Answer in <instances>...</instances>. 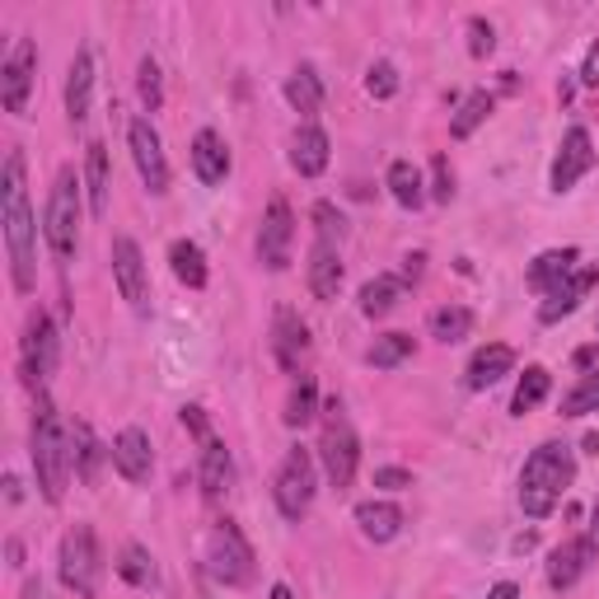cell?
I'll return each instance as SVG.
<instances>
[{"mask_svg":"<svg viewBox=\"0 0 599 599\" xmlns=\"http://www.w3.org/2000/svg\"><path fill=\"white\" fill-rule=\"evenodd\" d=\"M548 389H552V375H548L543 366H529V370L520 375V385H516V398H510V412H516V417L535 412L543 398H548Z\"/></svg>","mask_w":599,"mask_h":599,"instance_id":"cell-37","label":"cell"},{"mask_svg":"<svg viewBox=\"0 0 599 599\" xmlns=\"http://www.w3.org/2000/svg\"><path fill=\"white\" fill-rule=\"evenodd\" d=\"M421 262H427V253H412V258H408V268H403V286L421 277Z\"/></svg>","mask_w":599,"mask_h":599,"instance_id":"cell-50","label":"cell"},{"mask_svg":"<svg viewBox=\"0 0 599 599\" xmlns=\"http://www.w3.org/2000/svg\"><path fill=\"white\" fill-rule=\"evenodd\" d=\"M113 469L127 478V482H146L150 478V469H154V450H150V436L141 431V427H127V431H118V440H113Z\"/></svg>","mask_w":599,"mask_h":599,"instance_id":"cell-18","label":"cell"},{"mask_svg":"<svg viewBox=\"0 0 599 599\" xmlns=\"http://www.w3.org/2000/svg\"><path fill=\"white\" fill-rule=\"evenodd\" d=\"M90 99H94V57H90V48H80L71 71H66V118L76 127L90 118Z\"/></svg>","mask_w":599,"mask_h":599,"instance_id":"cell-20","label":"cell"},{"mask_svg":"<svg viewBox=\"0 0 599 599\" xmlns=\"http://www.w3.org/2000/svg\"><path fill=\"white\" fill-rule=\"evenodd\" d=\"M385 183H389L393 202L403 211H417L421 202H427V179H421V169L412 160H393L389 173H385Z\"/></svg>","mask_w":599,"mask_h":599,"instance_id":"cell-29","label":"cell"},{"mask_svg":"<svg viewBox=\"0 0 599 599\" xmlns=\"http://www.w3.org/2000/svg\"><path fill=\"white\" fill-rule=\"evenodd\" d=\"M309 291H315V300H338L342 291V253H338V243H323L315 239L309 243Z\"/></svg>","mask_w":599,"mask_h":599,"instance_id":"cell-19","label":"cell"},{"mask_svg":"<svg viewBox=\"0 0 599 599\" xmlns=\"http://www.w3.org/2000/svg\"><path fill=\"white\" fill-rule=\"evenodd\" d=\"M398 300H403V277H375L361 286V315L366 319H385Z\"/></svg>","mask_w":599,"mask_h":599,"instance_id":"cell-33","label":"cell"},{"mask_svg":"<svg viewBox=\"0 0 599 599\" xmlns=\"http://www.w3.org/2000/svg\"><path fill=\"white\" fill-rule=\"evenodd\" d=\"M207 567L220 586H249L258 558H253V543L243 539V529L234 520H216L211 539H207Z\"/></svg>","mask_w":599,"mask_h":599,"instance_id":"cell-7","label":"cell"},{"mask_svg":"<svg viewBox=\"0 0 599 599\" xmlns=\"http://www.w3.org/2000/svg\"><path fill=\"white\" fill-rule=\"evenodd\" d=\"M272 599H296V595H291V586H272Z\"/></svg>","mask_w":599,"mask_h":599,"instance_id":"cell-51","label":"cell"},{"mask_svg":"<svg viewBox=\"0 0 599 599\" xmlns=\"http://www.w3.org/2000/svg\"><path fill=\"white\" fill-rule=\"evenodd\" d=\"M581 80H586V84H599V42H595V48L586 52V66H581Z\"/></svg>","mask_w":599,"mask_h":599,"instance_id":"cell-48","label":"cell"},{"mask_svg":"<svg viewBox=\"0 0 599 599\" xmlns=\"http://www.w3.org/2000/svg\"><path fill=\"white\" fill-rule=\"evenodd\" d=\"M291 243H296V220L286 197H272L268 216H262V230H258V258L268 272H286L291 268Z\"/></svg>","mask_w":599,"mask_h":599,"instance_id":"cell-12","label":"cell"},{"mask_svg":"<svg viewBox=\"0 0 599 599\" xmlns=\"http://www.w3.org/2000/svg\"><path fill=\"white\" fill-rule=\"evenodd\" d=\"M234 478V463H230V450H226V440H202V492L207 501H220L226 497V487Z\"/></svg>","mask_w":599,"mask_h":599,"instance_id":"cell-26","label":"cell"},{"mask_svg":"<svg viewBox=\"0 0 599 599\" xmlns=\"http://www.w3.org/2000/svg\"><path fill=\"white\" fill-rule=\"evenodd\" d=\"M315 239H323V243H342V234H347V216L332 207V202H315Z\"/></svg>","mask_w":599,"mask_h":599,"instance_id":"cell-41","label":"cell"},{"mask_svg":"<svg viewBox=\"0 0 599 599\" xmlns=\"http://www.w3.org/2000/svg\"><path fill=\"white\" fill-rule=\"evenodd\" d=\"M118 576L127 586H137V590H154V581H160V571H154V558L141 548V543H127L122 552H118Z\"/></svg>","mask_w":599,"mask_h":599,"instance_id":"cell-32","label":"cell"},{"mask_svg":"<svg viewBox=\"0 0 599 599\" xmlns=\"http://www.w3.org/2000/svg\"><path fill=\"white\" fill-rule=\"evenodd\" d=\"M286 103H291L300 118H315L323 108V84L315 76V66H300V71L286 80Z\"/></svg>","mask_w":599,"mask_h":599,"instance_id":"cell-30","label":"cell"},{"mask_svg":"<svg viewBox=\"0 0 599 599\" xmlns=\"http://www.w3.org/2000/svg\"><path fill=\"white\" fill-rule=\"evenodd\" d=\"M375 487H389V492H403V487H412V473H408V469H380V473H375Z\"/></svg>","mask_w":599,"mask_h":599,"instance_id":"cell-45","label":"cell"},{"mask_svg":"<svg viewBox=\"0 0 599 599\" xmlns=\"http://www.w3.org/2000/svg\"><path fill=\"white\" fill-rule=\"evenodd\" d=\"M366 90L370 99H393L398 94V71H393V61H375L370 71H366Z\"/></svg>","mask_w":599,"mask_h":599,"instance_id":"cell-42","label":"cell"},{"mask_svg":"<svg viewBox=\"0 0 599 599\" xmlns=\"http://www.w3.org/2000/svg\"><path fill=\"white\" fill-rule=\"evenodd\" d=\"M99 581H103V552L90 525L66 529L61 539V586L76 590L80 599H99Z\"/></svg>","mask_w":599,"mask_h":599,"instance_id":"cell-6","label":"cell"},{"mask_svg":"<svg viewBox=\"0 0 599 599\" xmlns=\"http://www.w3.org/2000/svg\"><path fill=\"white\" fill-rule=\"evenodd\" d=\"M576 370H586V375H599V347H581V351H576Z\"/></svg>","mask_w":599,"mask_h":599,"instance_id":"cell-47","label":"cell"},{"mask_svg":"<svg viewBox=\"0 0 599 599\" xmlns=\"http://www.w3.org/2000/svg\"><path fill=\"white\" fill-rule=\"evenodd\" d=\"M319 455H323V473L328 482L338 487H351V478H357V463H361V440L357 431H351V421L342 412V403L332 398V403L323 408V440H319Z\"/></svg>","mask_w":599,"mask_h":599,"instance_id":"cell-5","label":"cell"},{"mask_svg":"<svg viewBox=\"0 0 599 599\" xmlns=\"http://www.w3.org/2000/svg\"><path fill=\"white\" fill-rule=\"evenodd\" d=\"M487 599H520V586L516 581H501V586L487 590Z\"/></svg>","mask_w":599,"mask_h":599,"instance_id":"cell-49","label":"cell"},{"mask_svg":"<svg viewBox=\"0 0 599 599\" xmlns=\"http://www.w3.org/2000/svg\"><path fill=\"white\" fill-rule=\"evenodd\" d=\"M492 108H497V99H492V94H487V90H473L469 99L459 103V113L450 118V137H455V141L473 137V131H478L487 118H492Z\"/></svg>","mask_w":599,"mask_h":599,"instance_id":"cell-35","label":"cell"},{"mask_svg":"<svg viewBox=\"0 0 599 599\" xmlns=\"http://www.w3.org/2000/svg\"><path fill=\"white\" fill-rule=\"evenodd\" d=\"M113 277H118V291L131 309H146L150 305V277H146V258H141V243L131 234L113 239Z\"/></svg>","mask_w":599,"mask_h":599,"instance_id":"cell-13","label":"cell"},{"mask_svg":"<svg viewBox=\"0 0 599 599\" xmlns=\"http://www.w3.org/2000/svg\"><path fill=\"white\" fill-rule=\"evenodd\" d=\"M80 188L84 179H76V169H61L52 179L48 192V211H42V239L57 262H71L76 258V243H80Z\"/></svg>","mask_w":599,"mask_h":599,"instance_id":"cell-4","label":"cell"},{"mask_svg":"<svg viewBox=\"0 0 599 599\" xmlns=\"http://www.w3.org/2000/svg\"><path fill=\"white\" fill-rule=\"evenodd\" d=\"M595 539H599V501H595Z\"/></svg>","mask_w":599,"mask_h":599,"instance_id":"cell-52","label":"cell"},{"mask_svg":"<svg viewBox=\"0 0 599 599\" xmlns=\"http://www.w3.org/2000/svg\"><path fill=\"white\" fill-rule=\"evenodd\" d=\"M590 562H595V535L567 539L562 548H552V558H548V586L552 590H571L590 571Z\"/></svg>","mask_w":599,"mask_h":599,"instance_id":"cell-17","label":"cell"},{"mask_svg":"<svg viewBox=\"0 0 599 599\" xmlns=\"http://www.w3.org/2000/svg\"><path fill=\"white\" fill-rule=\"evenodd\" d=\"M169 268H173V277H179L188 291H202L207 286V253H202V243H192V239H173L169 243Z\"/></svg>","mask_w":599,"mask_h":599,"instance_id":"cell-28","label":"cell"},{"mask_svg":"<svg viewBox=\"0 0 599 599\" xmlns=\"http://www.w3.org/2000/svg\"><path fill=\"white\" fill-rule=\"evenodd\" d=\"M599 286V262H586V268H576L562 286H552V291L543 296V305H539V319L543 323H558V319H567L576 305H581L590 291Z\"/></svg>","mask_w":599,"mask_h":599,"instance_id":"cell-16","label":"cell"},{"mask_svg":"<svg viewBox=\"0 0 599 599\" xmlns=\"http://www.w3.org/2000/svg\"><path fill=\"white\" fill-rule=\"evenodd\" d=\"M108 188H113V179H108V146L103 141H90L84 146V192H90V216H108Z\"/></svg>","mask_w":599,"mask_h":599,"instance_id":"cell-24","label":"cell"},{"mask_svg":"<svg viewBox=\"0 0 599 599\" xmlns=\"http://www.w3.org/2000/svg\"><path fill=\"white\" fill-rule=\"evenodd\" d=\"M586 412H599V375H586L581 385L562 393V417H586Z\"/></svg>","mask_w":599,"mask_h":599,"instance_id":"cell-39","label":"cell"},{"mask_svg":"<svg viewBox=\"0 0 599 599\" xmlns=\"http://www.w3.org/2000/svg\"><path fill=\"white\" fill-rule=\"evenodd\" d=\"M57 323L42 315V309H33L29 315V328H24V347H19V370H24V385L29 389H42L52 380V370H57Z\"/></svg>","mask_w":599,"mask_h":599,"instance_id":"cell-9","label":"cell"},{"mask_svg":"<svg viewBox=\"0 0 599 599\" xmlns=\"http://www.w3.org/2000/svg\"><path fill=\"white\" fill-rule=\"evenodd\" d=\"M137 90H141V103L150 108V113H160V103H164V80H160V61L154 57H141V71H137Z\"/></svg>","mask_w":599,"mask_h":599,"instance_id":"cell-40","label":"cell"},{"mask_svg":"<svg viewBox=\"0 0 599 599\" xmlns=\"http://www.w3.org/2000/svg\"><path fill=\"white\" fill-rule=\"evenodd\" d=\"M319 417V385H315V375H300L291 398H286V427H309V421Z\"/></svg>","mask_w":599,"mask_h":599,"instance_id":"cell-36","label":"cell"},{"mask_svg":"<svg viewBox=\"0 0 599 599\" xmlns=\"http://www.w3.org/2000/svg\"><path fill=\"white\" fill-rule=\"evenodd\" d=\"M127 146H131V160H137L141 183L154 197H164L169 192V160H164V146H160V131H154V122L150 118H131Z\"/></svg>","mask_w":599,"mask_h":599,"instance_id":"cell-10","label":"cell"},{"mask_svg":"<svg viewBox=\"0 0 599 599\" xmlns=\"http://www.w3.org/2000/svg\"><path fill=\"white\" fill-rule=\"evenodd\" d=\"M590 169H595L590 131L586 127H571L567 137H562V146H558V160H552V192H571Z\"/></svg>","mask_w":599,"mask_h":599,"instance_id":"cell-14","label":"cell"},{"mask_svg":"<svg viewBox=\"0 0 599 599\" xmlns=\"http://www.w3.org/2000/svg\"><path fill=\"white\" fill-rule=\"evenodd\" d=\"M192 169H197V179H202L207 188H220L230 179V150H226V141H220L216 131H197L192 137Z\"/></svg>","mask_w":599,"mask_h":599,"instance_id":"cell-21","label":"cell"},{"mask_svg":"<svg viewBox=\"0 0 599 599\" xmlns=\"http://www.w3.org/2000/svg\"><path fill=\"white\" fill-rule=\"evenodd\" d=\"M510 366H516V351H510L506 342H487L473 351L469 370H463V385L469 389H492L501 375H510Z\"/></svg>","mask_w":599,"mask_h":599,"instance_id":"cell-22","label":"cell"},{"mask_svg":"<svg viewBox=\"0 0 599 599\" xmlns=\"http://www.w3.org/2000/svg\"><path fill=\"white\" fill-rule=\"evenodd\" d=\"M492 48H497L492 24H487V19H469V52H473V57H487Z\"/></svg>","mask_w":599,"mask_h":599,"instance_id":"cell-44","label":"cell"},{"mask_svg":"<svg viewBox=\"0 0 599 599\" xmlns=\"http://www.w3.org/2000/svg\"><path fill=\"white\" fill-rule=\"evenodd\" d=\"M315 492H319V478H315V459L309 450H291L281 459L277 469V482H272V497H277V510L286 520H305L309 506H315Z\"/></svg>","mask_w":599,"mask_h":599,"instance_id":"cell-8","label":"cell"},{"mask_svg":"<svg viewBox=\"0 0 599 599\" xmlns=\"http://www.w3.org/2000/svg\"><path fill=\"white\" fill-rule=\"evenodd\" d=\"M71 459H76V473H80V482H99V459H103V450H99V440H94V431H90V421H76L71 427Z\"/></svg>","mask_w":599,"mask_h":599,"instance_id":"cell-31","label":"cell"},{"mask_svg":"<svg viewBox=\"0 0 599 599\" xmlns=\"http://www.w3.org/2000/svg\"><path fill=\"white\" fill-rule=\"evenodd\" d=\"M76 459H71V431L57 421V408L48 398H38L33 412V473H38V492L52 506L66 497V478H71Z\"/></svg>","mask_w":599,"mask_h":599,"instance_id":"cell-3","label":"cell"},{"mask_svg":"<svg viewBox=\"0 0 599 599\" xmlns=\"http://www.w3.org/2000/svg\"><path fill=\"white\" fill-rule=\"evenodd\" d=\"M576 262H581V253H576V249H548V253H539L535 262H529V286L548 296L552 286H562L576 272Z\"/></svg>","mask_w":599,"mask_h":599,"instance_id":"cell-27","label":"cell"},{"mask_svg":"<svg viewBox=\"0 0 599 599\" xmlns=\"http://www.w3.org/2000/svg\"><path fill=\"white\" fill-rule=\"evenodd\" d=\"M0 220H6V249H10V277L14 291H33L38 286V268H33V239H38V220L29 207V183H24V150L6 154V169H0Z\"/></svg>","mask_w":599,"mask_h":599,"instance_id":"cell-1","label":"cell"},{"mask_svg":"<svg viewBox=\"0 0 599 599\" xmlns=\"http://www.w3.org/2000/svg\"><path fill=\"white\" fill-rule=\"evenodd\" d=\"M357 525L370 543H389V539H398V529H403V510H398L393 501H361Z\"/></svg>","mask_w":599,"mask_h":599,"instance_id":"cell-25","label":"cell"},{"mask_svg":"<svg viewBox=\"0 0 599 599\" xmlns=\"http://www.w3.org/2000/svg\"><path fill=\"white\" fill-rule=\"evenodd\" d=\"M576 478V455L567 446H539L520 469V510L529 520H548Z\"/></svg>","mask_w":599,"mask_h":599,"instance_id":"cell-2","label":"cell"},{"mask_svg":"<svg viewBox=\"0 0 599 599\" xmlns=\"http://www.w3.org/2000/svg\"><path fill=\"white\" fill-rule=\"evenodd\" d=\"M33 71H38V48H33V38H14L6 66H0V99H6V113H14V118L29 113Z\"/></svg>","mask_w":599,"mask_h":599,"instance_id":"cell-11","label":"cell"},{"mask_svg":"<svg viewBox=\"0 0 599 599\" xmlns=\"http://www.w3.org/2000/svg\"><path fill=\"white\" fill-rule=\"evenodd\" d=\"M412 357V332H385V338H375V347L366 351V361L375 370H393V366H403Z\"/></svg>","mask_w":599,"mask_h":599,"instance_id":"cell-38","label":"cell"},{"mask_svg":"<svg viewBox=\"0 0 599 599\" xmlns=\"http://www.w3.org/2000/svg\"><path fill=\"white\" fill-rule=\"evenodd\" d=\"M431 197H436V202H450V197H455V169H450L446 154H436V160H431Z\"/></svg>","mask_w":599,"mask_h":599,"instance_id":"cell-43","label":"cell"},{"mask_svg":"<svg viewBox=\"0 0 599 599\" xmlns=\"http://www.w3.org/2000/svg\"><path fill=\"white\" fill-rule=\"evenodd\" d=\"M183 427H188V431H192L197 440H211V427H207V412H202V408H197V403H192V408H183Z\"/></svg>","mask_w":599,"mask_h":599,"instance_id":"cell-46","label":"cell"},{"mask_svg":"<svg viewBox=\"0 0 599 599\" xmlns=\"http://www.w3.org/2000/svg\"><path fill=\"white\" fill-rule=\"evenodd\" d=\"M473 332V309H463V305H440L436 315H431V338L436 342H446V347H455V342H463Z\"/></svg>","mask_w":599,"mask_h":599,"instance_id":"cell-34","label":"cell"},{"mask_svg":"<svg viewBox=\"0 0 599 599\" xmlns=\"http://www.w3.org/2000/svg\"><path fill=\"white\" fill-rule=\"evenodd\" d=\"M291 169L300 173V179H319V173L328 169V137H323L315 122H305L296 131V141H291Z\"/></svg>","mask_w":599,"mask_h":599,"instance_id":"cell-23","label":"cell"},{"mask_svg":"<svg viewBox=\"0 0 599 599\" xmlns=\"http://www.w3.org/2000/svg\"><path fill=\"white\" fill-rule=\"evenodd\" d=\"M272 357H277L281 370L300 375V366L309 357V328H305V319L296 315V309H277V319H272Z\"/></svg>","mask_w":599,"mask_h":599,"instance_id":"cell-15","label":"cell"}]
</instances>
